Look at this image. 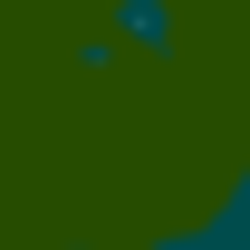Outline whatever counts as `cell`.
Masks as SVG:
<instances>
[{
  "instance_id": "cell-5",
  "label": "cell",
  "mask_w": 250,
  "mask_h": 250,
  "mask_svg": "<svg viewBox=\"0 0 250 250\" xmlns=\"http://www.w3.org/2000/svg\"><path fill=\"white\" fill-rule=\"evenodd\" d=\"M58 250H96V241H58Z\"/></svg>"
},
{
  "instance_id": "cell-3",
  "label": "cell",
  "mask_w": 250,
  "mask_h": 250,
  "mask_svg": "<svg viewBox=\"0 0 250 250\" xmlns=\"http://www.w3.org/2000/svg\"><path fill=\"white\" fill-rule=\"evenodd\" d=\"M67 67H77V77H116V67H125V39L116 29H87L77 48H67Z\"/></svg>"
},
{
  "instance_id": "cell-2",
  "label": "cell",
  "mask_w": 250,
  "mask_h": 250,
  "mask_svg": "<svg viewBox=\"0 0 250 250\" xmlns=\"http://www.w3.org/2000/svg\"><path fill=\"white\" fill-rule=\"evenodd\" d=\"M145 250H250V231H241V221L212 202V212H192V221H164Z\"/></svg>"
},
{
  "instance_id": "cell-1",
  "label": "cell",
  "mask_w": 250,
  "mask_h": 250,
  "mask_svg": "<svg viewBox=\"0 0 250 250\" xmlns=\"http://www.w3.org/2000/svg\"><path fill=\"white\" fill-rule=\"evenodd\" d=\"M106 29L125 39V58H173L183 48V0H116Z\"/></svg>"
},
{
  "instance_id": "cell-4",
  "label": "cell",
  "mask_w": 250,
  "mask_h": 250,
  "mask_svg": "<svg viewBox=\"0 0 250 250\" xmlns=\"http://www.w3.org/2000/svg\"><path fill=\"white\" fill-rule=\"evenodd\" d=\"M221 212H231V221H241V231H250V154H241V173L221 183Z\"/></svg>"
}]
</instances>
